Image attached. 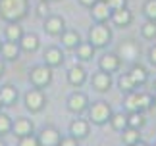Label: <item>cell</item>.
I'll list each match as a JSON object with an SVG mask.
<instances>
[{
    "label": "cell",
    "instance_id": "obj_33",
    "mask_svg": "<svg viewBox=\"0 0 156 146\" xmlns=\"http://www.w3.org/2000/svg\"><path fill=\"white\" fill-rule=\"evenodd\" d=\"M58 146H79V138H75L73 135L62 137V138H60V144H58Z\"/></svg>",
    "mask_w": 156,
    "mask_h": 146
},
{
    "label": "cell",
    "instance_id": "obj_3",
    "mask_svg": "<svg viewBox=\"0 0 156 146\" xmlns=\"http://www.w3.org/2000/svg\"><path fill=\"white\" fill-rule=\"evenodd\" d=\"M110 115H112V108L104 100H98V102H94V104L89 106V119H91L94 125L108 123V121H110Z\"/></svg>",
    "mask_w": 156,
    "mask_h": 146
},
{
    "label": "cell",
    "instance_id": "obj_41",
    "mask_svg": "<svg viewBox=\"0 0 156 146\" xmlns=\"http://www.w3.org/2000/svg\"><path fill=\"white\" fill-rule=\"evenodd\" d=\"M152 104H156V94H154V96H152Z\"/></svg>",
    "mask_w": 156,
    "mask_h": 146
},
{
    "label": "cell",
    "instance_id": "obj_30",
    "mask_svg": "<svg viewBox=\"0 0 156 146\" xmlns=\"http://www.w3.org/2000/svg\"><path fill=\"white\" fill-rule=\"evenodd\" d=\"M8 133H12V117L0 112V137L8 135Z\"/></svg>",
    "mask_w": 156,
    "mask_h": 146
},
{
    "label": "cell",
    "instance_id": "obj_20",
    "mask_svg": "<svg viewBox=\"0 0 156 146\" xmlns=\"http://www.w3.org/2000/svg\"><path fill=\"white\" fill-rule=\"evenodd\" d=\"M89 121L85 119H75V121H71V125H69V133L73 135L75 138H85L89 135Z\"/></svg>",
    "mask_w": 156,
    "mask_h": 146
},
{
    "label": "cell",
    "instance_id": "obj_12",
    "mask_svg": "<svg viewBox=\"0 0 156 146\" xmlns=\"http://www.w3.org/2000/svg\"><path fill=\"white\" fill-rule=\"evenodd\" d=\"M44 64L48 65V68H60V65L64 64V52H62V48H58V46H48L44 50Z\"/></svg>",
    "mask_w": 156,
    "mask_h": 146
},
{
    "label": "cell",
    "instance_id": "obj_39",
    "mask_svg": "<svg viewBox=\"0 0 156 146\" xmlns=\"http://www.w3.org/2000/svg\"><path fill=\"white\" fill-rule=\"evenodd\" d=\"M4 71H6V68H4V62H2V60H0V77L4 75Z\"/></svg>",
    "mask_w": 156,
    "mask_h": 146
},
{
    "label": "cell",
    "instance_id": "obj_45",
    "mask_svg": "<svg viewBox=\"0 0 156 146\" xmlns=\"http://www.w3.org/2000/svg\"><path fill=\"white\" fill-rule=\"evenodd\" d=\"M0 46H2V42H0Z\"/></svg>",
    "mask_w": 156,
    "mask_h": 146
},
{
    "label": "cell",
    "instance_id": "obj_14",
    "mask_svg": "<svg viewBox=\"0 0 156 146\" xmlns=\"http://www.w3.org/2000/svg\"><path fill=\"white\" fill-rule=\"evenodd\" d=\"M91 85H93L94 90H98V92H108V90H110V87H112V77H110V73H106V71L94 73L93 79H91Z\"/></svg>",
    "mask_w": 156,
    "mask_h": 146
},
{
    "label": "cell",
    "instance_id": "obj_17",
    "mask_svg": "<svg viewBox=\"0 0 156 146\" xmlns=\"http://www.w3.org/2000/svg\"><path fill=\"white\" fill-rule=\"evenodd\" d=\"M39 46H41V42H39V36L35 33H23V36L20 39V48L23 52H29V54L37 52Z\"/></svg>",
    "mask_w": 156,
    "mask_h": 146
},
{
    "label": "cell",
    "instance_id": "obj_46",
    "mask_svg": "<svg viewBox=\"0 0 156 146\" xmlns=\"http://www.w3.org/2000/svg\"><path fill=\"white\" fill-rule=\"evenodd\" d=\"M46 2H50V0H46Z\"/></svg>",
    "mask_w": 156,
    "mask_h": 146
},
{
    "label": "cell",
    "instance_id": "obj_1",
    "mask_svg": "<svg viewBox=\"0 0 156 146\" xmlns=\"http://www.w3.org/2000/svg\"><path fill=\"white\" fill-rule=\"evenodd\" d=\"M29 0H0V17L6 23H20L27 17Z\"/></svg>",
    "mask_w": 156,
    "mask_h": 146
},
{
    "label": "cell",
    "instance_id": "obj_6",
    "mask_svg": "<svg viewBox=\"0 0 156 146\" xmlns=\"http://www.w3.org/2000/svg\"><path fill=\"white\" fill-rule=\"evenodd\" d=\"M46 104V96L43 92V89H31L25 92V108L31 113H39Z\"/></svg>",
    "mask_w": 156,
    "mask_h": 146
},
{
    "label": "cell",
    "instance_id": "obj_8",
    "mask_svg": "<svg viewBox=\"0 0 156 146\" xmlns=\"http://www.w3.org/2000/svg\"><path fill=\"white\" fill-rule=\"evenodd\" d=\"M60 138H62V135H60V131L56 127H44L39 133L37 141H39V146H58Z\"/></svg>",
    "mask_w": 156,
    "mask_h": 146
},
{
    "label": "cell",
    "instance_id": "obj_44",
    "mask_svg": "<svg viewBox=\"0 0 156 146\" xmlns=\"http://www.w3.org/2000/svg\"><path fill=\"white\" fill-rule=\"evenodd\" d=\"M154 90H156V81H154Z\"/></svg>",
    "mask_w": 156,
    "mask_h": 146
},
{
    "label": "cell",
    "instance_id": "obj_28",
    "mask_svg": "<svg viewBox=\"0 0 156 146\" xmlns=\"http://www.w3.org/2000/svg\"><path fill=\"white\" fill-rule=\"evenodd\" d=\"M118 85H119V90L125 92V94H127V92H133L135 87H137V85L133 83V79L129 77V73H123V75L118 79Z\"/></svg>",
    "mask_w": 156,
    "mask_h": 146
},
{
    "label": "cell",
    "instance_id": "obj_7",
    "mask_svg": "<svg viewBox=\"0 0 156 146\" xmlns=\"http://www.w3.org/2000/svg\"><path fill=\"white\" fill-rule=\"evenodd\" d=\"M91 16H93V19L97 21V23H106V21H110V16H112V10H110V6H108L106 0H97L93 6H91Z\"/></svg>",
    "mask_w": 156,
    "mask_h": 146
},
{
    "label": "cell",
    "instance_id": "obj_21",
    "mask_svg": "<svg viewBox=\"0 0 156 146\" xmlns=\"http://www.w3.org/2000/svg\"><path fill=\"white\" fill-rule=\"evenodd\" d=\"M75 54H77V58L83 60V62H89V60H93L94 56V46L91 44V42H79V44L75 46Z\"/></svg>",
    "mask_w": 156,
    "mask_h": 146
},
{
    "label": "cell",
    "instance_id": "obj_35",
    "mask_svg": "<svg viewBox=\"0 0 156 146\" xmlns=\"http://www.w3.org/2000/svg\"><path fill=\"white\" fill-rule=\"evenodd\" d=\"M122 54H123V58H135V46L131 42H125L122 46Z\"/></svg>",
    "mask_w": 156,
    "mask_h": 146
},
{
    "label": "cell",
    "instance_id": "obj_34",
    "mask_svg": "<svg viewBox=\"0 0 156 146\" xmlns=\"http://www.w3.org/2000/svg\"><path fill=\"white\" fill-rule=\"evenodd\" d=\"M37 16L39 17H46V16H48V2H46V0H41V2L37 4Z\"/></svg>",
    "mask_w": 156,
    "mask_h": 146
},
{
    "label": "cell",
    "instance_id": "obj_32",
    "mask_svg": "<svg viewBox=\"0 0 156 146\" xmlns=\"http://www.w3.org/2000/svg\"><path fill=\"white\" fill-rule=\"evenodd\" d=\"M17 146H39V141H37V137H33V135H25V137L20 138V144Z\"/></svg>",
    "mask_w": 156,
    "mask_h": 146
},
{
    "label": "cell",
    "instance_id": "obj_38",
    "mask_svg": "<svg viewBox=\"0 0 156 146\" xmlns=\"http://www.w3.org/2000/svg\"><path fill=\"white\" fill-rule=\"evenodd\" d=\"M79 2H81L83 6H85V8H91V6H93L94 2H97V0H79Z\"/></svg>",
    "mask_w": 156,
    "mask_h": 146
},
{
    "label": "cell",
    "instance_id": "obj_2",
    "mask_svg": "<svg viewBox=\"0 0 156 146\" xmlns=\"http://www.w3.org/2000/svg\"><path fill=\"white\" fill-rule=\"evenodd\" d=\"M29 81L35 89H44L48 87L50 81H52V68H48L46 64L43 65H35L29 71Z\"/></svg>",
    "mask_w": 156,
    "mask_h": 146
},
{
    "label": "cell",
    "instance_id": "obj_25",
    "mask_svg": "<svg viewBox=\"0 0 156 146\" xmlns=\"http://www.w3.org/2000/svg\"><path fill=\"white\" fill-rule=\"evenodd\" d=\"M129 77L133 79V83L135 85H145L147 81H148V73H147V69L143 68V65H133V68L129 69Z\"/></svg>",
    "mask_w": 156,
    "mask_h": 146
},
{
    "label": "cell",
    "instance_id": "obj_5",
    "mask_svg": "<svg viewBox=\"0 0 156 146\" xmlns=\"http://www.w3.org/2000/svg\"><path fill=\"white\" fill-rule=\"evenodd\" d=\"M152 106V96L147 94V92H127V98H125V108L129 109V112H135V109H148Z\"/></svg>",
    "mask_w": 156,
    "mask_h": 146
},
{
    "label": "cell",
    "instance_id": "obj_29",
    "mask_svg": "<svg viewBox=\"0 0 156 146\" xmlns=\"http://www.w3.org/2000/svg\"><path fill=\"white\" fill-rule=\"evenodd\" d=\"M141 35L145 36V39L152 40L154 36H156V21L148 19V21H145V23H143V27H141Z\"/></svg>",
    "mask_w": 156,
    "mask_h": 146
},
{
    "label": "cell",
    "instance_id": "obj_15",
    "mask_svg": "<svg viewBox=\"0 0 156 146\" xmlns=\"http://www.w3.org/2000/svg\"><path fill=\"white\" fill-rule=\"evenodd\" d=\"M0 54H2V58L8 60V62H16V60L20 58V54H21L20 42H14V40L2 42V46H0Z\"/></svg>",
    "mask_w": 156,
    "mask_h": 146
},
{
    "label": "cell",
    "instance_id": "obj_10",
    "mask_svg": "<svg viewBox=\"0 0 156 146\" xmlns=\"http://www.w3.org/2000/svg\"><path fill=\"white\" fill-rule=\"evenodd\" d=\"M68 109L71 113H83L85 109H89V98L83 92H73L68 98Z\"/></svg>",
    "mask_w": 156,
    "mask_h": 146
},
{
    "label": "cell",
    "instance_id": "obj_4",
    "mask_svg": "<svg viewBox=\"0 0 156 146\" xmlns=\"http://www.w3.org/2000/svg\"><path fill=\"white\" fill-rule=\"evenodd\" d=\"M110 40H112V31H110L108 25L97 23L94 27H91V31H89V42H91L94 48H102Z\"/></svg>",
    "mask_w": 156,
    "mask_h": 146
},
{
    "label": "cell",
    "instance_id": "obj_16",
    "mask_svg": "<svg viewBox=\"0 0 156 146\" xmlns=\"http://www.w3.org/2000/svg\"><path fill=\"white\" fill-rule=\"evenodd\" d=\"M110 21L114 23L116 27H127L131 21H133V14L127 10V8H119V10H112V16H110Z\"/></svg>",
    "mask_w": 156,
    "mask_h": 146
},
{
    "label": "cell",
    "instance_id": "obj_19",
    "mask_svg": "<svg viewBox=\"0 0 156 146\" xmlns=\"http://www.w3.org/2000/svg\"><path fill=\"white\" fill-rule=\"evenodd\" d=\"M0 100H2V106H14L17 102V89L14 85H4L0 89Z\"/></svg>",
    "mask_w": 156,
    "mask_h": 146
},
{
    "label": "cell",
    "instance_id": "obj_26",
    "mask_svg": "<svg viewBox=\"0 0 156 146\" xmlns=\"http://www.w3.org/2000/svg\"><path fill=\"white\" fill-rule=\"evenodd\" d=\"M110 123H112L114 131H123L125 127H127V113H123V112L112 113L110 115Z\"/></svg>",
    "mask_w": 156,
    "mask_h": 146
},
{
    "label": "cell",
    "instance_id": "obj_40",
    "mask_svg": "<svg viewBox=\"0 0 156 146\" xmlns=\"http://www.w3.org/2000/svg\"><path fill=\"white\" fill-rule=\"evenodd\" d=\"M131 146H147V144H145V142H141V141H139V142H135V144H131Z\"/></svg>",
    "mask_w": 156,
    "mask_h": 146
},
{
    "label": "cell",
    "instance_id": "obj_36",
    "mask_svg": "<svg viewBox=\"0 0 156 146\" xmlns=\"http://www.w3.org/2000/svg\"><path fill=\"white\" fill-rule=\"evenodd\" d=\"M110 10H119V8H125L127 6V0H106Z\"/></svg>",
    "mask_w": 156,
    "mask_h": 146
},
{
    "label": "cell",
    "instance_id": "obj_24",
    "mask_svg": "<svg viewBox=\"0 0 156 146\" xmlns=\"http://www.w3.org/2000/svg\"><path fill=\"white\" fill-rule=\"evenodd\" d=\"M60 36H62V44L66 48H75L81 42V35L77 33V31H71V29H68V31L64 29V33L60 35Z\"/></svg>",
    "mask_w": 156,
    "mask_h": 146
},
{
    "label": "cell",
    "instance_id": "obj_13",
    "mask_svg": "<svg viewBox=\"0 0 156 146\" xmlns=\"http://www.w3.org/2000/svg\"><path fill=\"white\" fill-rule=\"evenodd\" d=\"M119 65H122V58H119L118 54H104V56L98 60V68H100V71H106V73L118 71Z\"/></svg>",
    "mask_w": 156,
    "mask_h": 146
},
{
    "label": "cell",
    "instance_id": "obj_11",
    "mask_svg": "<svg viewBox=\"0 0 156 146\" xmlns=\"http://www.w3.org/2000/svg\"><path fill=\"white\" fill-rule=\"evenodd\" d=\"M33 129H35L33 121L27 119V117L12 119V133H14L17 138H21V137H25V135H33Z\"/></svg>",
    "mask_w": 156,
    "mask_h": 146
},
{
    "label": "cell",
    "instance_id": "obj_31",
    "mask_svg": "<svg viewBox=\"0 0 156 146\" xmlns=\"http://www.w3.org/2000/svg\"><path fill=\"white\" fill-rule=\"evenodd\" d=\"M143 14L147 16V19L156 21V0H147L143 6Z\"/></svg>",
    "mask_w": 156,
    "mask_h": 146
},
{
    "label": "cell",
    "instance_id": "obj_43",
    "mask_svg": "<svg viewBox=\"0 0 156 146\" xmlns=\"http://www.w3.org/2000/svg\"><path fill=\"white\" fill-rule=\"evenodd\" d=\"M0 146H4V142H2V141H0Z\"/></svg>",
    "mask_w": 156,
    "mask_h": 146
},
{
    "label": "cell",
    "instance_id": "obj_22",
    "mask_svg": "<svg viewBox=\"0 0 156 146\" xmlns=\"http://www.w3.org/2000/svg\"><path fill=\"white\" fill-rule=\"evenodd\" d=\"M141 141V133L139 129H135V127H125V129L122 131V142L125 146H131V144H135V142H139Z\"/></svg>",
    "mask_w": 156,
    "mask_h": 146
},
{
    "label": "cell",
    "instance_id": "obj_23",
    "mask_svg": "<svg viewBox=\"0 0 156 146\" xmlns=\"http://www.w3.org/2000/svg\"><path fill=\"white\" fill-rule=\"evenodd\" d=\"M4 36L6 40H14V42H20V39L23 36V27L20 23H8V27L4 29Z\"/></svg>",
    "mask_w": 156,
    "mask_h": 146
},
{
    "label": "cell",
    "instance_id": "obj_27",
    "mask_svg": "<svg viewBox=\"0 0 156 146\" xmlns=\"http://www.w3.org/2000/svg\"><path fill=\"white\" fill-rule=\"evenodd\" d=\"M145 123H147V119H145V115H143V112H139V109H135V112H129V113H127V125H129V127L141 129Z\"/></svg>",
    "mask_w": 156,
    "mask_h": 146
},
{
    "label": "cell",
    "instance_id": "obj_42",
    "mask_svg": "<svg viewBox=\"0 0 156 146\" xmlns=\"http://www.w3.org/2000/svg\"><path fill=\"white\" fill-rule=\"evenodd\" d=\"M0 109H2V100H0Z\"/></svg>",
    "mask_w": 156,
    "mask_h": 146
},
{
    "label": "cell",
    "instance_id": "obj_18",
    "mask_svg": "<svg viewBox=\"0 0 156 146\" xmlns=\"http://www.w3.org/2000/svg\"><path fill=\"white\" fill-rule=\"evenodd\" d=\"M87 81V71L81 68V65H73L68 71V83L71 87H81L83 83Z\"/></svg>",
    "mask_w": 156,
    "mask_h": 146
},
{
    "label": "cell",
    "instance_id": "obj_9",
    "mask_svg": "<svg viewBox=\"0 0 156 146\" xmlns=\"http://www.w3.org/2000/svg\"><path fill=\"white\" fill-rule=\"evenodd\" d=\"M66 29L64 17L60 16H46L44 17V33H48L50 36H60Z\"/></svg>",
    "mask_w": 156,
    "mask_h": 146
},
{
    "label": "cell",
    "instance_id": "obj_37",
    "mask_svg": "<svg viewBox=\"0 0 156 146\" xmlns=\"http://www.w3.org/2000/svg\"><path fill=\"white\" fill-rule=\"evenodd\" d=\"M148 60H151V64L156 68V46H152L151 50H148Z\"/></svg>",
    "mask_w": 156,
    "mask_h": 146
}]
</instances>
